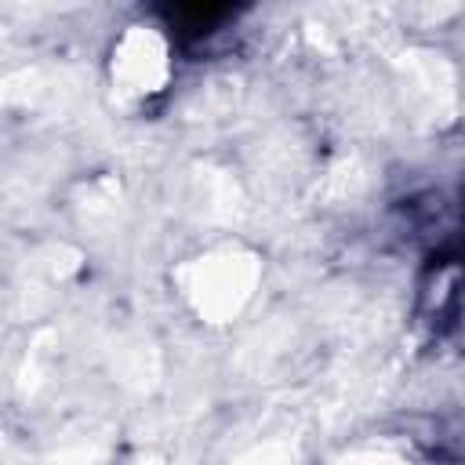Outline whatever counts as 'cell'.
Returning <instances> with one entry per match:
<instances>
[{"mask_svg": "<svg viewBox=\"0 0 465 465\" xmlns=\"http://www.w3.org/2000/svg\"><path fill=\"white\" fill-rule=\"evenodd\" d=\"M105 94L127 116L156 113L178 80V36L167 22L134 18L120 25L102 62Z\"/></svg>", "mask_w": 465, "mask_h": 465, "instance_id": "obj_2", "label": "cell"}, {"mask_svg": "<svg viewBox=\"0 0 465 465\" xmlns=\"http://www.w3.org/2000/svg\"><path fill=\"white\" fill-rule=\"evenodd\" d=\"M232 465H291V458H287V450L276 447V443H258V447L243 450Z\"/></svg>", "mask_w": 465, "mask_h": 465, "instance_id": "obj_4", "label": "cell"}, {"mask_svg": "<svg viewBox=\"0 0 465 465\" xmlns=\"http://www.w3.org/2000/svg\"><path fill=\"white\" fill-rule=\"evenodd\" d=\"M327 465H429V458L403 436H363L341 447Z\"/></svg>", "mask_w": 465, "mask_h": 465, "instance_id": "obj_3", "label": "cell"}, {"mask_svg": "<svg viewBox=\"0 0 465 465\" xmlns=\"http://www.w3.org/2000/svg\"><path fill=\"white\" fill-rule=\"evenodd\" d=\"M265 283V258L247 240L225 236L182 254L171 269V294L203 327L240 323Z\"/></svg>", "mask_w": 465, "mask_h": 465, "instance_id": "obj_1", "label": "cell"}]
</instances>
